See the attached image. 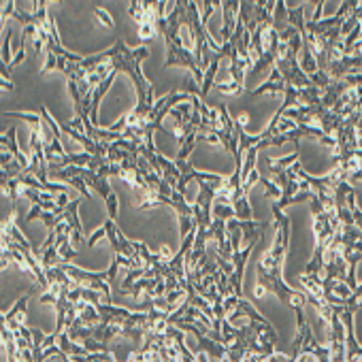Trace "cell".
<instances>
[{
  "mask_svg": "<svg viewBox=\"0 0 362 362\" xmlns=\"http://www.w3.org/2000/svg\"><path fill=\"white\" fill-rule=\"evenodd\" d=\"M34 292H36V288L28 290V292L23 294L9 311L2 313V326L4 328H9V331L15 333V331H19V328L23 326V318H26V305H28V301L32 299V294H34Z\"/></svg>",
  "mask_w": 362,
  "mask_h": 362,
  "instance_id": "6da1fadb",
  "label": "cell"
},
{
  "mask_svg": "<svg viewBox=\"0 0 362 362\" xmlns=\"http://www.w3.org/2000/svg\"><path fill=\"white\" fill-rule=\"evenodd\" d=\"M222 9H224V26H222V45H224V43L230 41L232 34H235L239 11H241V2L228 0V2H222Z\"/></svg>",
  "mask_w": 362,
  "mask_h": 362,
  "instance_id": "7a4b0ae2",
  "label": "cell"
},
{
  "mask_svg": "<svg viewBox=\"0 0 362 362\" xmlns=\"http://www.w3.org/2000/svg\"><path fill=\"white\" fill-rule=\"evenodd\" d=\"M13 55H11V28L4 32V43H2V66H11Z\"/></svg>",
  "mask_w": 362,
  "mask_h": 362,
  "instance_id": "3957f363",
  "label": "cell"
},
{
  "mask_svg": "<svg viewBox=\"0 0 362 362\" xmlns=\"http://www.w3.org/2000/svg\"><path fill=\"white\" fill-rule=\"evenodd\" d=\"M213 87H215V90H220L222 94H230V96H239L241 92L245 90L243 85H239V83H235V81H230V83H215Z\"/></svg>",
  "mask_w": 362,
  "mask_h": 362,
  "instance_id": "277c9868",
  "label": "cell"
},
{
  "mask_svg": "<svg viewBox=\"0 0 362 362\" xmlns=\"http://www.w3.org/2000/svg\"><path fill=\"white\" fill-rule=\"evenodd\" d=\"M104 203H107V217L109 220H117V211H119V198H117V194L113 192V194H111L107 200H104Z\"/></svg>",
  "mask_w": 362,
  "mask_h": 362,
  "instance_id": "5b68a950",
  "label": "cell"
},
{
  "mask_svg": "<svg viewBox=\"0 0 362 362\" xmlns=\"http://www.w3.org/2000/svg\"><path fill=\"white\" fill-rule=\"evenodd\" d=\"M215 4H220V2H198V13H200V21L207 26V19L213 15L215 11Z\"/></svg>",
  "mask_w": 362,
  "mask_h": 362,
  "instance_id": "8992f818",
  "label": "cell"
},
{
  "mask_svg": "<svg viewBox=\"0 0 362 362\" xmlns=\"http://www.w3.org/2000/svg\"><path fill=\"white\" fill-rule=\"evenodd\" d=\"M92 13H94L96 17L100 19V23H102V26H107V28H111V30L115 28V21H113V17H111V15H109L107 11H104V9H100V6H94V9H92Z\"/></svg>",
  "mask_w": 362,
  "mask_h": 362,
  "instance_id": "52a82bcc",
  "label": "cell"
},
{
  "mask_svg": "<svg viewBox=\"0 0 362 362\" xmlns=\"http://www.w3.org/2000/svg\"><path fill=\"white\" fill-rule=\"evenodd\" d=\"M102 237H107V230H104V226H100L98 230H94V232H92V237L87 239V247L92 249V247L96 245V241H100Z\"/></svg>",
  "mask_w": 362,
  "mask_h": 362,
  "instance_id": "ba28073f",
  "label": "cell"
},
{
  "mask_svg": "<svg viewBox=\"0 0 362 362\" xmlns=\"http://www.w3.org/2000/svg\"><path fill=\"white\" fill-rule=\"evenodd\" d=\"M156 32V26L154 23H143V26H139V34H141V38H149L151 34Z\"/></svg>",
  "mask_w": 362,
  "mask_h": 362,
  "instance_id": "9c48e42d",
  "label": "cell"
},
{
  "mask_svg": "<svg viewBox=\"0 0 362 362\" xmlns=\"http://www.w3.org/2000/svg\"><path fill=\"white\" fill-rule=\"evenodd\" d=\"M264 362H290V356H286V354H279V352H275V354H271V356L264 360Z\"/></svg>",
  "mask_w": 362,
  "mask_h": 362,
  "instance_id": "30bf717a",
  "label": "cell"
},
{
  "mask_svg": "<svg viewBox=\"0 0 362 362\" xmlns=\"http://www.w3.org/2000/svg\"><path fill=\"white\" fill-rule=\"evenodd\" d=\"M322 11H324V2H316V13H313V17L309 19V21H320L322 19Z\"/></svg>",
  "mask_w": 362,
  "mask_h": 362,
  "instance_id": "8fae6325",
  "label": "cell"
}]
</instances>
